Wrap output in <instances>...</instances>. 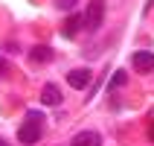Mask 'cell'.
<instances>
[{
	"label": "cell",
	"mask_w": 154,
	"mask_h": 146,
	"mask_svg": "<svg viewBox=\"0 0 154 146\" xmlns=\"http://www.w3.org/2000/svg\"><path fill=\"white\" fill-rule=\"evenodd\" d=\"M122 85H128V73H125V70H116L111 76V82H108V91H119Z\"/></svg>",
	"instance_id": "cell-9"
},
{
	"label": "cell",
	"mask_w": 154,
	"mask_h": 146,
	"mask_svg": "<svg viewBox=\"0 0 154 146\" xmlns=\"http://www.w3.org/2000/svg\"><path fill=\"white\" fill-rule=\"evenodd\" d=\"M41 135H44V114L41 111H29L26 120H23V126L17 129V140H20L23 146H32V143L41 140Z\"/></svg>",
	"instance_id": "cell-1"
},
{
	"label": "cell",
	"mask_w": 154,
	"mask_h": 146,
	"mask_svg": "<svg viewBox=\"0 0 154 146\" xmlns=\"http://www.w3.org/2000/svg\"><path fill=\"white\" fill-rule=\"evenodd\" d=\"M67 85L76 88V91H79V88H87V85H90V70H87V67L70 70V73H67Z\"/></svg>",
	"instance_id": "cell-4"
},
{
	"label": "cell",
	"mask_w": 154,
	"mask_h": 146,
	"mask_svg": "<svg viewBox=\"0 0 154 146\" xmlns=\"http://www.w3.org/2000/svg\"><path fill=\"white\" fill-rule=\"evenodd\" d=\"M131 64H134L140 73H151L154 70V53H148V50L134 53V56H131Z\"/></svg>",
	"instance_id": "cell-3"
},
{
	"label": "cell",
	"mask_w": 154,
	"mask_h": 146,
	"mask_svg": "<svg viewBox=\"0 0 154 146\" xmlns=\"http://www.w3.org/2000/svg\"><path fill=\"white\" fill-rule=\"evenodd\" d=\"M3 73H6V59L0 56V76H3Z\"/></svg>",
	"instance_id": "cell-11"
},
{
	"label": "cell",
	"mask_w": 154,
	"mask_h": 146,
	"mask_svg": "<svg viewBox=\"0 0 154 146\" xmlns=\"http://www.w3.org/2000/svg\"><path fill=\"white\" fill-rule=\"evenodd\" d=\"M0 146H9V143H6V140H0Z\"/></svg>",
	"instance_id": "cell-13"
},
{
	"label": "cell",
	"mask_w": 154,
	"mask_h": 146,
	"mask_svg": "<svg viewBox=\"0 0 154 146\" xmlns=\"http://www.w3.org/2000/svg\"><path fill=\"white\" fill-rule=\"evenodd\" d=\"M70 146H102V138H99L96 131H82V135L73 138V143H70Z\"/></svg>",
	"instance_id": "cell-6"
},
{
	"label": "cell",
	"mask_w": 154,
	"mask_h": 146,
	"mask_svg": "<svg viewBox=\"0 0 154 146\" xmlns=\"http://www.w3.org/2000/svg\"><path fill=\"white\" fill-rule=\"evenodd\" d=\"M148 135H151V140H154V126H151V131H148Z\"/></svg>",
	"instance_id": "cell-12"
},
{
	"label": "cell",
	"mask_w": 154,
	"mask_h": 146,
	"mask_svg": "<svg viewBox=\"0 0 154 146\" xmlns=\"http://www.w3.org/2000/svg\"><path fill=\"white\" fill-rule=\"evenodd\" d=\"M41 102H44V105H58V102H61V91H58V85H44V91H41Z\"/></svg>",
	"instance_id": "cell-8"
},
{
	"label": "cell",
	"mask_w": 154,
	"mask_h": 146,
	"mask_svg": "<svg viewBox=\"0 0 154 146\" xmlns=\"http://www.w3.org/2000/svg\"><path fill=\"white\" fill-rule=\"evenodd\" d=\"M82 26H85V15H70V18H67V24L61 26V32L67 35V38H73V35L82 29Z\"/></svg>",
	"instance_id": "cell-7"
},
{
	"label": "cell",
	"mask_w": 154,
	"mask_h": 146,
	"mask_svg": "<svg viewBox=\"0 0 154 146\" xmlns=\"http://www.w3.org/2000/svg\"><path fill=\"white\" fill-rule=\"evenodd\" d=\"M29 59L44 64V61H52V59H55V50H52V47H47V44H35L32 50H29Z\"/></svg>",
	"instance_id": "cell-5"
},
{
	"label": "cell",
	"mask_w": 154,
	"mask_h": 146,
	"mask_svg": "<svg viewBox=\"0 0 154 146\" xmlns=\"http://www.w3.org/2000/svg\"><path fill=\"white\" fill-rule=\"evenodd\" d=\"M76 3H79V0H55V9H61V12H70Z\"/></svg>",
	"instance_id": "cell-10"
},
{
	"label": "cell",
	"mask_w": 154,
	"mask_h": 146,
	"mask_svg": "<svg viewBox=\"0 0 154 146\" xmlns=\"http://www.w3.org/2000/svg\"><path fill=\"white\" fill-rule=\"evenodd\" d=\"M102 18H105V0H90V6L85 12V26L90 32H96L102 26Z\"/></svg>",
	"instance_id": "cell-2"
}]
</instances>
